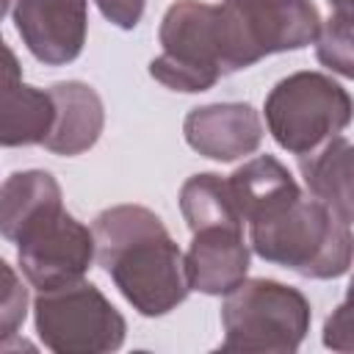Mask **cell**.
<instances>
[{
    "instance_id": "1",
    "label": "cell",
    "mask_w": 354,
    "mask_h": 354,
    "mask_svg": "<svg viewBox=\"0 0 354 354\" xmlns=\"http://www.w3.org/2000/svg\"><path fill=\"white\" fill-rule=\"evenodd\" d=\"M94 257L119 293L147 318L166 315L188 296L185 257L163 221L141 205L102 210L91 227Z\"/></svg>"
},
{
    "instance_id": "2",
    "label": "cell",
    "mask_w": 354,
    "mask_h": 354,
    "mask_svg": "<svg viewBox=\"0 0 354 354\" xmlns=\"http://www.w3.org/2000/svg\"><path fill=\"white\" fill-rule=\"evenodd\" d=\"M163 53L152 58L149 75L166 88L196 94L213 88L224 75L260 61L238 19L224 6L177 0L160 22Z\"/></svg>"
},
{
    "instance_id": "3",
    "label": "cell",
    "mask_w": 354,
    "mask_h": 354,
    "mask_svg": "<svg viewBox=\"0 0 354 354\" xmlns=\"http://www.w3.org/2000/svg\"><path fill=\"white\" fill-rule=\"evenodd\" d=\"M249 243L266 263L310 279L343 277L351 266V224L332 207L299 194L285 207L249 224Z\"/></svg>"
},
{
    "instance_id": "4",
    "label": "cell",
    "mask_w": 354,
    "mask_h": 354,
    "mask_svg": "<svg viewBox=\"0 0 354 354\" xmlns=\"http://www.w3.org/2000/svg\"><path fill=\"white\" fill-rule=\"evenodd\" d=\"M224 296V351L293 354L310 332V301L290 285L277 279H243Z\"/></svg>"
},
{
    "instance_id": "5",
    "label": "cell",
    "mask_w": 354,
    "mask_h": 354,
    "mask_svg": "<svg viewBox=\"0 0 354 354\" xmlns=\"http://www.w3.org/2000/svg\"><path fill=\"white\" fill-rule=\"evenodd\" d=\"M263 111L274 141L293 155H307L348 127L351 97L329 75L293 72L268 91Z\"/></svg>"
},
{
    "instance_id": "6",
    "label": "cell",
    "mask_w": 354,
    "mask_h": 354,
    "mask_svg": "<svg viewBox=\"0 0 354 354\" xmlns=\"http://www.w3.org/2000/svg\"><path fill=\"white\" fill-rule=\"evenodd\" d=\"M33 321L39 340L55 354H108L124 343L127 332L122 313L86 279L39 290Z\"/></svg>"
},
{
    "instance_id": "7",
    "label": "cell",
    "mask_w": 354,
    "mask_h": 354,
    "mask_svg": "<svg viewBox=\"0 0 354 354\" xmlns=\"http://www.w3.org/2000/svg\"><path fill=\"white\" fill-rule=\"evenodd\" d=\"M17 260L36 290L61 288L86 277L94 260V235L61 205L41 210L14 238Z\"/></svg>"
},
{
    "instance_id": "8",
    "label": "cell",
    "mask_w": 354,
    "mask_h": 354,
    "mask_svg": "<svg viewBox=\"0 0 354 354\" xmlns=\"http://www.w3.org/2000/svg\"><path fill=\"white\" fill-rule=\"evenodd\" d=\"M14 25L30 55L47 66L72 64L86 44V0H17Z\"/></svg>"
},
{
    "instance_id": "9",
    "label": "cell",
    "mask_w": 354,
    "mask_h": 354,
    "mask_svg": "<svg viewBox=\"0 0 354 354\" xmlns=\"http://www.w3.org/2000/svg\"><path fill=\"white\" fill-rule=\"evenodd\" d=\"M260 58L315 41L321 17L313 0H224Z\"/></svg>"
},
{
    "instance_id": "10",
    "label": "cell",
    "mask_w": 354,
    "mask_h": 354,
    "mask_svg": "<svg viewBox=\"0 0 354 354\" xmlns=\"http://www.w3.org/2000/svg\"><path fill=\"white\" fill-rule=\"evenodd\" d=\"M183 133L191 149L221 163L252 155L263 141L260 116L246 102H213L194 108L183 122Z\"/></svg>"
},
{
    "instance_id": "11",
    "label": "cell",
    "mask_w": 354,
    "mask_h": 354,
    "mask_svg": "<svg viewBox=\"0 0 354 354\" xmlns=\"http://www.w3.org/2000/svg\"><path fill=\"white\" fill-rule=\"evenodd\" d=\"M53 97L22 83V66L0 36V147L41 144L53 127Z\"/></svg>"
},
{
    "instance_id": "12",
    "label": "cell",
    "mask_w": 354,
    "mask_h": 354,
    "mask_svg": "<svg viewBox=\"0 0 354 354\" xmlns=\"http://www.w3.org/2000/svg\"><path fill=\"white\" fill-rule=\"evenodd\" d=\"M249 271V246L241 227H202L194 230V241L185 254L188 288L224 296L246 279Z\"/></svg>"
},
{
    "instance_id": "13",
    "label": "cell",
    "mask_w": 354,
    "mask_h": 354,
    "mask_svg": "<svg viewBox=\"0 0 354 354\" xmlns=\"http://www.w3.org/2000/svg\"><path fill=\"white\" fill-rule=\"evenodd\" d=\"M47 91L53 97L55 116H53V127L47 138L41 141L44 149H50L53 155H64V158L91 149L105 124L100 94L80 80L55 83Z\"/></svg>"
},
{
    "instance_id": "14",
    "label": "cell",
    "mask_w": 354,
    "mask_h": 354,
    "mask_svg": "<svg viewBox=\"0 0 354 354\" xmlns=\"http://www.w3.org/2000/svg\"><path fill=\"white\" fill-rule=\"evenodd\" d=\"M227 185H230L232 202L246 224L271 216L274 210L285 207L288 202H293L301 194V188L296 185L290 171L274 155H257V158L246 160L227 177Z\"/></svg>"
},
{
    "instance_id": "15",
    "label": "cell",
    "mask_w": 354,
    "mask_h": 354,
    "mask_svg": "<svg viewBox=\"0 0 354 354\" xmlns=\"http://www.w3.org/2000/svg\"><path fill=\"white\" fill-rule=\"evenodd\" d=\"M299 171L304 177L307 194L326 207H332L343 221L354 218L351 199V144L346 136L324 141L318 149L299 155Z\"/></svg>"
},
{
    "instance_id": "16",
    "label": "cell",
    "mask_w": 354,
    "mask_h": 354,
    "mask_svg": "<svg viewBox=\"0 0 354 354\" xmlns=\"http://www.w3.org/2000/svg\"><path fill=\"white\" fill-rule=\"evenodd\" d=\"M61 185L50 171H14L0 185V235L14 243L17 232L41 210L61 205Z\"/></svg>"
},
{
    "instance_id": "17",
    "label": "cell",
    "mask_w": 354,
    "mask_h": 354,
    "mask_svg": "<svg viewBox=\"0 0 354 354\" xmlns=\"http://www.w3.org/2000/svg\"><path fill=\"white\" fill-rule=\"evenodd\" d=\"M180 210L191 232L202 227H241L243 230V218L232 202L227 180L213 171L194 174L183 183Z\"/></svg>"
},
{
    "instance_id": "18",
    "label": "cell",
    "mask_w": 354,
    "mask_h": 354,
    "mask_svg": "<svg viewBox=\"0 0 354 354\" xmlns=\"http://www.w3.org/2000/svg\"><path fill=\"white\" fill-rule=\"evenodd\" d=\"M25 315H28V288L22 285L19 274L0 257V351L33 348L30 343L17 337V332L25 324Z\"/></svg>"
},
{
    "instance_id": "19",
    "label": "cell",
    "mask_w": 354,
    "mask_h": 354,
    "mask_svg": "<svg viewBox=\"0 0 354 354\" xmlns=\"http://www.w3.org/2000/svg\"><path fill=\"white\" fill-rule=\"evenodd\" d=\"M351 19L354 14L332 11L326 22L318 28V61L329 69H335L343 77L354 75V53H351Z\"/></svg>"
},
{
    "instance_id": "20",
    "label": "cell",
    "mask_w": 354,
    "mask_h": 354,
    "mask_svg": "<svg viewBox=\"0 0 354 354\" xmlns=\"http://www.w3.org/2000/svg\"><path fill=\"white\" fill-rule=\"evenodd\" d=\"M94 3L102 11V17L122 30H133L141 22L144 6H147V0H94Z\"/></svg>"
},
{
    "instance_id": "21",
    "label": "cell",
    "mask_w": 354,
    "mask_h": 354,
    "mask_svg": "<svg viewBox=\"0 0 354 354\" xmlns=\"http://www.w3.org/2000/svg\"><path fill=\"white\" fill-rule=\"evenodd\" d=\"M324 343L337 351H351V326H348V301H343L324 326Z\"/></svg>"
},
{
    "instance_id": "22",
    "label": "cell",
    "mask_w": 354,
    "mask_h": 354,
    "mask_svg": "<svg viewBox=\"0 0 354 354\" xmlns=\"http://www.w3.org/2000/svg\"><path fill=\"white\" fill-rule=\"evenodd\" d=\"M329 6L335 11H343V14H351V0H329Z\"/></svg>"
},
{
    "instance_id": "23",
    "label": "cell",
    "mask_w": 354,
    "mask_h": 354,
    "mask_svg": "<svg viewBox=\"0 0 354 354\" xmlns=\"http://www.w3.org/2000/svg\"><path fill=\"white\" fill-rule=\"evenodd\" d=\"M6 11H8V0H0V19L6 17Z\"/></svg>"
}]
</instances>
